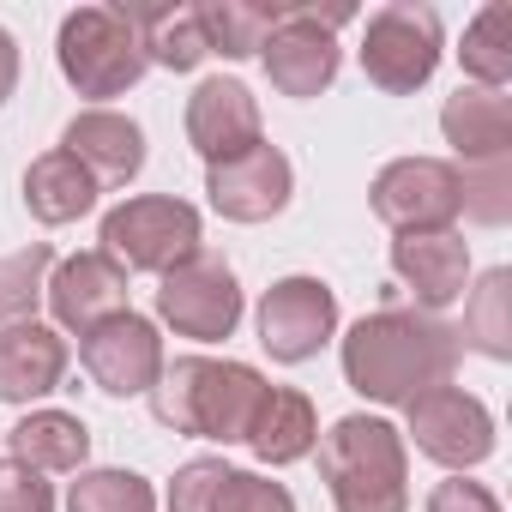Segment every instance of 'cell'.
<instances>
[{"mask_svg": "<svg viewBox=\"0 0 512 512\" xmlns=\"http://www.w3.org/2000/svg\"><path fill=\"white\" fill-rule=\"evenodd\" d=\"M320 476L338 512H410L404 434L380 416H344L320 440Z\"/></svg>", "mask_w": 512, "mask_h": 512, "instance_id": "cell-3", "label": "cell"}, {"mask_svg": "<svg viewBox=\"0 0 512 512\" xmlns=\"http://www.w3.org/2000/svg\"><path fill=\"white\" fill-rule=\"evenodd\" d=\"M229 488V464L223 458H187L169 482V512H217Z\"/></svg>", "mask_w": 512, "mask_h": 512, "instance_id": "cell-29", "label": "cell"}, {"mask_svg": "<svg viewBox=\"0 0 512 512\" xmlns=\"http://www.w3.org/2000/svg\"><path fill=\"white\" fill-rule=\"evenodd\" d=\"M332 326H338V296L320 278H278L260 296V344L272 350V362L320 356Z\"/></svg>", "mask_w": 512, "mask_h": 512, "instance_id": "cell-12", "label": "cell"}, {"mask_svg": "<svg viewBox=\"0 0 512 512\" xmlns=\"http://www.w3.org/2000/svg\"><path fill=\"white\" fill-rule=\"evenodd\" d=\"M43 296H49V308H55V320L67 332H91L97 320L127 314V272L103 247H91V253H73V260H61L49 272Z\"/></svg>", "mask_w": 512, "mask_h": 512, "instance_id": "cell-15", "label": "cell"}, {"mask_svg": "<svg viewBox=\"0 0 512 512\" xmlns=\"http://www.w3.org/2000/svg\"><path fill=\"white\" fill-rule=\"evenodd\" d=\"M440 133H446V145L464 157V169H494V163H506V151H512V103H506L500 91L470 85V91L446 97Z\"/></svg>", "mask_w": 512, "mask_h": 512, "instance_id": "cell-19", "label": "cell"}, {"mask_svg": "<svg viewBox=\"0 0 512 512\" xmlns=\"http://www.w3.org/2000/svg\"><path fill=\"white\" fill-rule=\"evenodd\" d=\"M157 314L181 332V338H199V344H217L235 332L241 320V284L235 272L217 260V253H193V260H181L175 272H163L157 284Z\"/></svg>", "mask_w": 512, "mask_h": 512, "instance_id": "cell-8", "label": "cell"}, {"mask_svg": "<svg viewBox=\"0 0 512 512\" xmlns=\"http://www.w3.org/2000/svg\"><path fill=\"white\" fill-rule=\"evenodd\" d=\"M217 512H296V500H290L284 482H266L253 470H229V488H223Z\"/></svg>", "mask_w": 512, "mask_h": 512, "instance_id": "cell-30", "label": "cell"}, {"mask_svg": "<svg viewBox=\"0 0 512 512\" xmlns=\"http://www.w3.org/2000/svg\"><path fill=\"white\" fill-rule=\"evenodd\" d=\"M61 73L79 97H121L145 79V43H139V25L127 7H79L61 19Z\"/></svg>", "mask_w": 512, "mask_h": 512, "instance_id": "cell-4", "label": "cell"}, {"mask_svg": "<svg viewBox=\"0 0 512 512\" xmlns=\"http://www.w3.org/2000/svg\"><path fill=\"white\" fill-rule=\"evenodd\" d=\"M103 253L121 272H175L181 260L199 253V211L169 193L127 199L103 217Z\"/></svg>", "mask_w": 512, "mask_h": 512, "instance_id": "cell-5", "label": "cell"}, {"mask_svg": "<svg viewBox=\"0 0 512 512\" xmlns=\"http://www.w3.org/2000/svg\"><path fill=\"white\" fill-rule=\"evenodd\" d=\"M49 272H55V247H49V241H31V247H19V253H0V326L31 320V308H37Z\"/></svg>", "mask_w": 512, "mask_h": 512, "instance_id": "cell-27", "label": "cell"}, {"mask_svg": "<svg viewBox=\"0 0 512 512\" xmlns=\"http://www.w3.org/2000/svg\"><path fill=\"white\" fill-rule=\"evenodd\" d=\"M67 512H157V494L133 470H85L67 494Z\"/></svg>", "mask_w": 512, "mask_h": 512, "instance_id": "cell-28", "label": "cell"}, {"mask_svg": "<svg viewBox=\"0 0 512 512\" xmlns=\"http://www.w3.org/2000/svg\"><path fill=\"white\" fill-rule=\"evenodd\" d=\"M7 452L31 470H85L91 458V428L67 410H31L13 434H7Z\"/></svg>", "mask_w": 512, "mask_h": 512, "instance_id": "cell-21", "label": "cell"}, {"mask_svg": "<svg viewBox=\"0 0 512 512\" xmlns=\"http://www.w3.org/2000/svg\"><path fill=\"white\" fill-rule=\"evenodd\" d=\"M464 73L482 91H500L512 79V7L506 0H488V7L464 25V49H458Z\"/></svg>", "mask_w": 512, "mask_h": 512, "instance_id": "cell-25", "label": "cell"}, {"mask_svg": "<svg viewBox=\"0 0 512 512\" xmlns=\"http://www.w3.org/2000/svg\"><path fill=\"white\" fill-rule=\"evenodd\" d=\"M290 187H296L290 157L278 145H266V139L253 145V151H241V157H229V163L205 169V193H211V205L229 223H266V217H278L290 205Z\"/></svg>", "mask_w": 512, "mask_h": 512, "instance_id": "cell-13", "label": "cell"}, {"mask_svg": "<svg viewBox=\"0 0 512 512\" xmlns=\"http://www.w3.org/2000/svg\"><path fill=\"white\" fill-rule=\"evenodd\" d=\"M187 139L205 163H229L260 145V103L241 79H205L187 97Z\"/></svg>", "mask_w": 512, "mask_h": 512, "instance_id": "cell-14", "label": "cell"}, {"mask_svg": "<svg viewBox=\"0 0 512 512\" xmlns=\"http://www.w3.org/2000/svg\"><path fill=\"white\" fill-rule=\"evenodd\" d=\"M97 181L67 157V151H43L31 169H25V205H31V217L37 223H73V217H85L91 205H97Z\"/></svg>", "mask_w": 512, "mask_h": 512, "instance_id": "cell-22", "label": "cell"}, {"mask_svg": "<svg viewBox=\"0 0 512 512\" xmlns=\"http://www.w3.org/2000/svg\"><path fill=\"white\" fill-rule=\"evenodd\" d=\"M392 272L404 278V290L416 296V314H440L464 296L470 278V241L458 229L440 235H398L392 241Z\"/></svg>", "mask_w": 512, "mask_h": 512, "instance_id": "cell-16", "label": "cell"}, {"mask_svg": "<svg viewBox=\"0 0 512 512\" xmlns=\"http://www.w3.org/2000/svg\"><path fill=\"white\" fill-rule=\"evenodd\" d=\"M290 13V0L278 7H266V0H205L199 7V25H205V43L211 55H229V61H247V55H260L272 43V31L284 25Z\"/></svg>", "mask_w": 512, "mask_h": 512, "instance_id": "cell-23", "label": "cell"}, {"mask_svg": "<svg viewBox=\"0 0 512 512\" xmlns=\"http://www.w3.org/2000/svg\"><path fill=\"white\" fill-rule=\"evenodd\" d=\"M0 512H55V488L43 482V470L0 458Z\"/></svg>", "mask_w": 512, "mask_h": 512, "instance_id": "cell-31", "label": "cell"}, {"mask_svg": "<svg viewBox=\"0 0 512 512\" xmlns=\"http://www.w3.org/2000/svg\"><path fill=\"white\" fill-rule=\"evenodd\" d=\"M428 512H500V500H494L482 482L452 476V482H440V488L428 494Z\"/></svg>", "mask_w": 512, "mask_h": 512, "instance_id": "cell-32", "label": "cell"}, {"mask_svg": "<svg viewBox=\"0 0 512 512\" xmlns=\"http://www.w3.org/2000/svg\"><path fill=\"white\" fill-rule=\"evenodd\" d=\"M458 338H470L482 356H494V362H506L512 356V272L506 266H494L476 290H470V308H464V332Z\"/></svg>", "mask_w": 512, "mask_h": 512, "instance_id": "cell-26", "label": "cell"}, {"mask_svg": "<svg viewBox=\"0 0 512 512\" xmlns=\"http://www.w3.org/2000/svg\"><path fill=\"white\" fill-rule=\"evenodd\" d=\"M13 85H19V43L0 31V103L13 97Z\"/></svg>", "mask_w": 512, "mask_h": 512, "instance_id": "cell-33", "label": "cell"}, {"mask_svg": "<svg viewBox=\"0 0 512 512\" xmlns=\"http://www.w3.org/2000/svg\"><path fill=\"white\" fill-rule=\"evenodd\" d=\"M61 374H67V338L55 326L37 320L0 326V404H31L55 392Z\"/></svg>", "mask_w": 512, "mask_h": 512, "instance_id": "cell-18", "label": "cell"}, {"mask_svg": "<svg viewBox=\"0 0 512 512\" xmlns=\"http://www.w3.org/2000/svg\"><path fill=\"white\" fill-rule=\"evenodd\" d=\"M350 13H320V7H308V0H290V13H284V25L272 31V43L260 49L266 55V73H272V85L284 91V97H320L332 79H338V25H344Z\"/></svg>", "mask_w": 512, "mask_h": 512, "instance_id": "cell-9", "label": "cell"}, {"mask_svg": "<svg viewBox=\"0 0 512 512\" xmlns=\"http://www.w3.org/2000/svg\"><path fill=\"white\" fill-rule=\"evenodd\" d=\"M440 67V19L434 7H416V0H398V7H380L362 31V73L368 85H380L386 97H410L416 85H428Z\"/></svg>", "mask_w": 512, "mask_h": 512, "instance_id": "cell-7", "label": "cell"}, {"mask_svg": "<svg viewBox=\"0 0 512 512\" xmlns=\"http://www.w3.org/2000/svg\"><path fill=\"white\" fill-rule=\"evenodd\" d=\"M260 398H266V380L247 362H211V356H181L151 386V410L163 428L193 440H223V446H247Z\"/></svg>", "mask_w": 512, "mask_h": 512, "instance_id": "cell-2", "label": "cell"}, {"mask_svg": "<svg viewBox=\"0 0 512 512\" xmlns=\"http://www.w3.org/2000/svg\"><path fill=\"white\" fill-rule=\"evenodd\" d=\"M133 25H139V43H145V61L169 67V73H193L211 43H205V25H199V7H127Z\"/></svg>", "mask_w": 512, "mask_h": 512, "instance_id": "cell-24", "label": "cell"}, {"mask_svg": "<svg viewBox=\"0 0 512 512\" xmlns=\"http://www.w3.org/2000/svg\"><path fill=\"white\" fill-rule=\"evenodd\" d=\"M410 410V434H416V452H428L434 464L446 470H470L494 452V416L482 398H470L464 386H434L422 392Z\"/></svg>", "mask_w": 512, "mask_h": 512, "instance_id": "cell-11", "label": "cell"}, {"mask_svg": "<svg viewBox=\"0 0 512 512\" xmlns=\"http://www.w3.org/2000/svg\"><path fill=\"white\" fill-rule=\"evenodd\" d=\"M374 217L398 235H440L464 217V169L440 157H398L374 175Z\"/></svg>", "mask_w": 512, "mask_h": 512, "instance_id": "cell-6", "label": "cell"}, {"mask_svg": "<svg viewBox=\"0 0 512 512\" xmlns=\"http://www.w3.org/2000/svg\"><path fill=\"white\" fill-rule=\"evenodd\" d=\"M61 151L97 181V187H127L139 169H145V133L139 121L115 115V109H85L67 121L61 133Z\"/></svg>", "mask_w": 512, "mask_h": 512, "instance_id": "cell-17", "label": "cell"}, {"mask_svg": "<svg viewBox=\"0 0 512 512\" xmlns=\"http://www.w3.org/2000/svg\"><path fill=\"white\" fill-rule=\"evenodd\" d=\"M314 440H320V422H314L308 392L266 386L260 416H253V428H247L253 458H260V464H296V458H308V452H314Z\"/></svg>", "mask_w": 512, "mask_h": 512, "instance_id": "cell-20", "label": "cell"}, {"mask_svg": "<svg viewBox=\"0 0 512 512\" xmlns=\"http://www.w3.org/2000/svg\"><path fill=\"white\" fill-rule=\"evenodd\" d=\"M464 356L458 326L416 308H380L350 326L344 338V380L374 404H416L434 386H452Z\"/></svg>", "mask_w": 512, "mask_h": 512, "instance_id": "cell-1", "label": "cell"}, {"mask_svg": "<svg viewBox=\"0 0 512 512\" xmlns=\"http://www.w3.org/2000/svg\"><path fill=\"white\" fill-rule=\"evenodd\" d=\"M79 362L109 398H139L163 374V338L145 314H109L91 332H79Z\"/></svg>", "mask_w": 512, "mask_h": 512, "instance_id": "cell-10", "label": "cell"}]
</instances>
